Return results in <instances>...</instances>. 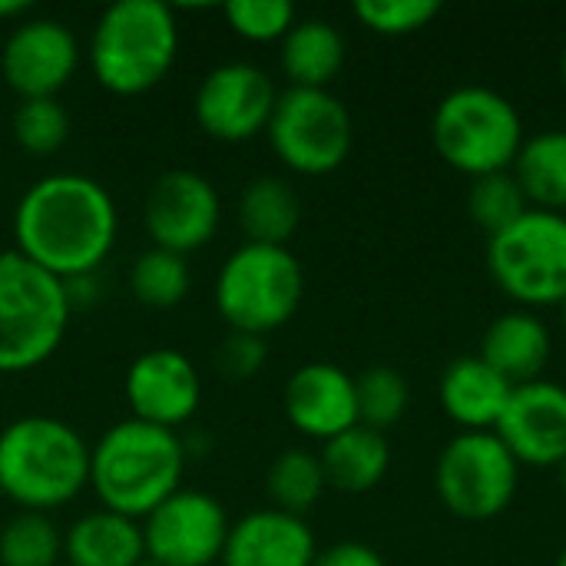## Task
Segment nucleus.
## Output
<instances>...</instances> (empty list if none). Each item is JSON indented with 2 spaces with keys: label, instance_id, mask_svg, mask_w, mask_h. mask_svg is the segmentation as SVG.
<instances>
[{
  "label": "nucleus",
  "instance_id": "f257e3e1",
  "mask_svg": "<svg viewBox=\"0 0 566 566\" xmlns=\"http://www.w3.org/2000/svg\"><path fill=\"white\" fill-rule=\"evenodd\" d=\"M119 212L103 182L50 172L27 186L13 209V252L60 282L93 275L113 252Z\"/></svg>",
  "mask_w": 566,
  "mask_h": 566
},
{
  "label": "nucleus",
  "instance_id": "f03ea898",
  "mask_svg": "<svg viewBox=\"0 0 566 566\" xmlns=\"http://www.w3.org/2000/svg\"><path fill=\"white\" fill-rule=\"evenodd\" d=\"M186 461L179 431L126 418L90 448V488L103 511L143 521L182 488Z\"/></svg>",
  "mask_w": 566,
  "mask_h": 566
},
{
  "label": "nucleus",
  "instance_id": "7ed1b4c3",
  "mask_svg": "<svg viewBox=\"0 0 566 566\" xmlns=\"http://www.w3.org/2000/svg\"><path fill=\"white\" fill-rule=\"evenodd\" d=\"M90 488V444L50 415H27L0 431V497L50 514Z\"/></svg>",
  "mask_w": 566,
  "mask_h": 566
},
{
  "label": "nucleus",
  "instance_id": "20e7f679",
  "mask_svg": "<svg viewBox=\"0 0 566 566\" xmlns=\"http://www.w3.org/2000/svg\"><path fill=\"white\" fill-rule=\"evenodd\" d=\"M179 53V20L163 0H116L90 33L93 80L113 96H143L159 86Z\"/></svg>",
  "mask_w": 566,
  "mask_h": 566
},
{
  "label": "nucleus",
  "instance_id": "39448f33",
  "mask_svg": "<svg viewBox=\"0 0 566 566\" xmlns=\"http://www.w3.org/2000/svg\"><path fill=\"white\" fill-rule=\"evenodd\" d=\"M70 315L73 305L56 275L13 249L0 252V375L33 371L50 361Z\"/></svg>",
  "mask_w": 566,
  "mask_h": 566
},
{
  "label": "nucleus",
  "instance_id": "423d86ee",
  "mask_svg": "<svg viewBox=\"0 0 566 566\" xmlns=\"http://www.w3.org/2000/svg\"><path fill=\"white\" fill-rule=\"evenodd\" d=\"M431 139L451 169L478 179L511 169L527 133L517 106L504 93L468 83L441 96L434 106Z\"/></svg>",
  "mask_w": 566,
  "mask_h": 566
},
{
  "label": "nucleus",
  "instance_id": "0eeeda50",
  "mask_svg": "<svg viewBox=\"0 0 566 566\" xmlns=\"http://www.w3.org/2000/svg\"><path fill=\"white\" fill-rule=\"evenodd\" d=\"M305 298V269L289 245L242 242L216 275V308L229 332L269 335L289 325Z\"/></svg>",
  "mask_w": 566,
  "mask_h": 566
},
{
  "label": "nucleus",
  "instance_id": "6e6552de",
  "mask_svg": "<svg viewBox=\"0 0 566 566\" xmlns=\"http://www.w3.org/2000/svg\"><path fill=\"white\" fill-rule=\"evenodd\" d=\"M488 269L497 289L521 308L566 298V216L527 209L514 226L488 239Z\"/></svg>",
  "mask_w": 566,
  "mask_h": 566
},
{
  "label": "nucleus",
  "instance_id": "1a4fd4ad",
  "mask_svg": "<svg viewBox=\"0 0 566 566\" xmlns=\"http://www.w3.org/2000/svg\"><path fill=\"white\" fill-rule=\"evenodd\" d=\"M521 488V464L494 431L454 434L434 461V491L461 521L501 517Z\"/></svg>",
  "mask_w": 566,
  "mask_h": 566
},
{
  "label": "nucleus",
  "instance_id": "9d476101",
  "mask_svg": "<svg viewBox=\"0 0 566 566\" xmlns=\"http://www.w3.org/2000/svg\"><path fill=\"white\" fill-rule=\"evenodd\" d=\"M265 136L272 153L292 172L328 176L345 166L355 143V123L348 106L332 90L289 86L279 93Z\"/></svg>",
  "mask_w": 566,
  "mask_h": 566
},
{
  "label": "nucleus",
  "instance_id": "9b49d317",
  "mask_svg": "<svg viewBox=\"0 0 566 566\" xmlns=\"http://www.w3.org/2000/svg\"><path fill=\"white\" fill-rule=\"evenodd\" d=\"M229 527L232 521L212 494L179 488L143 517L146 557L159 566H212L222 560Z\"/></svg>",
  "mask_w": 566,
  "mask_h": 566
},
{
  "label": "nucleus",
  "instance_id": "f8f14e48",
  "mask_svg": "<svg viewBox=\"0 0 566 566\" xmlns=\"http://www.w3.org/2000/svg\"><path fill=\"white\" fill-rule=\"evenodd\" d=\"M222 222L216 186L196 169H169L153 179L143 202V226L153 249L192 255L212 242Z\"/></svg>",
  "mask_w": 566,
  "mask_h": 566
},
{
  "label": "nucleus",
  "instance_id": "ddd939ff",
  "mask_svg": "<svg viewBox=\"0 0 566 566\" xmlns=\"http://www.w3.org/2000/svg\"><path fill=\"white\" fill-rule=\"evenodd\" d=\"M279 90L255 63H222L209 70L196 90L192 113L206 136L219 143H249L269 129Z\"/></svg>",
  "mask_w": 566,
  "mask_h": 566
},
{
  "label": "nucleus",
  "instance_id": "4468645a",
  "mask_svg": "<svg viewBox=\"0 0 566 566\" xmlns=\"http://www.w3.org/2000/svg\"><path fill=\"white\" fill-rule=\"evenodd\" d=\"M80 66L76 33L50 17L20 20L0 53V73L20 99H56Z\"/></svg>",
  "mask_w": 566,
  "mask_h": 566
},
{
  "label": "nucleus",
  "instance_id": "2eb2a0df",
  "mask_svg": "<svg viewBox=\"0 0 566 566\" xmlns=\"http://www.w3.org/2000/svg\"><path fill=\"white\" fill-rule=\"evenodd\" d=\"M123 391L136 421L179 431L199 411L202 378L182 352L149 348L126 368Z\"/></svg>",
  "mask_w": 566,
  "mask_h": 566
},
{
  "label": "nucleus",
  "instance_id": "dca6fc26",
  "mask_svg": "<svg viewBox=\"0 0 566 566\" xmlns=\"http://www.w3.org/2000/svg\"><path fill=\"white\" fill-rule=\"evenodd\" d=\"M524 468H560L566 461V388L537 378L517 385L494 428Z\"/></svg>",
  "mask_w": 566,
  "mask_h": 566
},
{
  "label": "nucleus",
  "instance_id": "f3484780",
  "mask_svg": "<svg viewBox=\"0 0 566 566\" xmlns=\"http://www.w3.org/2000/svg\"><path fill=\"white\" fill-rule=\"evenodd\" d=\"M289 424L312 438L332 441L358 424V391L355 378L332 361H308L292 371L282 391Z\"/></svg>",
  "mask_w": 566,
  "mask_h": 566
},
{
  "label": "nucleus",
  "instance_id": "a211bd4d",
  "mask_svg": "<svg viewBox=\"0 0 566 566\" xmlns=\"http://www.w3.org/2000/svg\"><path fill=\"white\" fill-rule=\"evenodd\" d=\"M318 554L305 517L262 507L229 527L222 566H312Z\"/></svg>",
  "mask_w": 566,
  "mask_h": 566
},
{
  "label": "nucleus",
  "instance_id": "6ab92c4d",
  "mask_svg": "<svg viewBox=\"0 0 566 566\" xmlns=\"http://www.w3.org/2000/svg\"><path fill=\"white\" fill-rule=\"evenodd\" d=\"M551 352H554V338L547 322L531 308H511L488 325L478 355L517 388L544 378Z\"/></svg>",
  "mask_w": 566,
  "mask_h": 566
},
{
  "label": "nucleus",
  "instance_id": "aec40b11",
  "mask_svg": "<svg viewBox=\"0 0 566 566\" xmlns=\"http://www.w3.org/2000/svg\"><path fill=\"white\" fill-rule=\"evenodd\" d=\"M514 385L494 371L481 355H464L454 358L438 385L444 415L461 424V431H494Z\"/></svg>",
  "mask_w": 566,
  "mask_h": 566
},
{
  "label": "nucleus",
  "instance_id": "412c9836",
  "mask_svg": "<svg viewBox=\"0 0 566 566\" xmlns=\"http://www.w3.org/2000/svg\"><path fill=\"white\" fill-rule=\"evenodd\" d=\"M63 560L70 566H136L146 560L143 524L113 511H90L63 534Z\"/></svg>",
  "mask_w": 566,
  "mask_h": 566
},
{
  "label": "nucleus",
  "instance_id": "4be33fe9",
  "mask_svg": "<svg viewBox=\"0 0 566 566\" xmlns=\"http://www.w3.org/2000/svg\"><path fill=\"white\" fill-rule=\"evenodd\" d=\"M279 63L292 86L328 90V83L345 66V36L332 20H295L279 43Z\"/></svg>",
  "mask_w": 566,
  "mask_h": 566
},
{
  "label": "nucleus",
  "instance_id": "5701e85b",
  "mask_svg": "<svg viewBox=\"0 0 566 566\" xmlns=\"http://www.w3.org/2000/svg\"><path fill=\"white\" fill-rule=\"evenodd\" d=\"M318 458H322L328 488L345 491V494H365L385 481L391 468V444L381 431L355 424L345 434L325 441Z\"/></svg>",
  "mask_w": 566,
  "mask_h": 566
},
{
  "label": "nucleus",
  "instance_id": "b1692460",
  "mask_svg": "<svg viewBox=\"0 0 566 566\" xmlns=\"http://www.w3.org/2000/svg\"><path fill=\"white\" fill-rule=\"evenodd\" d=\"M239 226L245 242L289 245L302 226V199L282 176H255L239 196Z\"/></svg>",
  "mask_w": 566,
  "mask_h": 566
},
{
  "label": "nucleus",
  "instance_id": "393cba45",
  "mask_svg": "<svg viewBox=\"0 0 566 566\" xmlns=\"http://www.w3.org/2000/svg\"><path fill=\"white\" fill-rule=\"evenodd\" d=\"M511 172L531 209L566 212V129H544L524 139Z\"/></svg>",
  "mask_w": 566,
  "mask_h": 566
},
{
  "label": "nucleus",
  "instance_id": "a878e982",
  "mask_svg": "<svg viewBox=\"0 0 566 566\" xmlns=\"http://www.w3.org/2000/svg\"><path fill=\"white\" fill-rule=\"evenodd\" d=\"M328 481H325V468L322 458L315 451L305 448H289L282 451L265 474V491L272 497L275 511L305 517L325 494Z\"/></svg>",
  "mask_w": 566,
  "mask_h": 566
},
{
  "label": "nucleus",
  "instance_id": "bb28decb",
  "mask_svg": "<svg viewBox=\"0 0 566 566\" xmlns=\"http://www.w3.org/2000/svg\"><path fill=\"white\" fill-rule=\"evenodd\" d=\"M63 534L50 514L20 511L0 531V566H60Z\"/></svg>",
  "mask_w": 566,
  "mask_h": 566
},
{
  "label": "nucleus",
  "instance_id": "cd10ccee",
  "mask_svg": "<svg viewBox=\"0 0 566 566\" xmlns=\"http://www.w3.org/2000/svg\"><path fill=\"white\" fill-rule=\"evenodd\" d=\"M189 282L186 255L166 249H146L129 272V289L146 308H176L189 295Z\"/></svg>",
  "mask_w": 566,
  "mask_h": 566
},
{
  "label": "nucleus",
  "instance_id": "c85d7f7f",
  "mask_svg": "<svg viewBox=\"0 0 566 566\" xmlns=\"http://www.w3.org/2000/svg\"><path fill=\"white\" fill-rule=\"evenodd\" d=\"M355 391H358V424L371 428V431H388L395 428L408 405H411V391L401 371H395L391 365H371L355 378Z\"/></svg>",
  "mask_w": 566,
  "mask_h": 566
},
{
  "label": "nucleus",
  "instance_id": "c756f323",
  "mask_svg": "<svg viewBox=\"0 0 566 566\" xmlns=\"http://www.w3.org/2000/svg\"><path fill=\"white\" fill-rule=\"evenodd\" d=\"M527 209H531V202H527V196H524V189L511 169L471 179L468 212L488 232V239L504 232L507 226H514Z\"/></svg>",
  "mask_w": 566,
  "mask_h": 566
},
{
  "label": "nucleus",
  "instance_id": "7c9ffc66",
  "mask_svg": "<svg viewBox=\"0 0 566 566\" xmlns=\"http://www.w3.org/2000/svg\"><path fill=\"white\" fill-rule=\"evenodd\" d=\"M13 139L30 156H53L70 139V113L60 99H20L13 113Z\"/></svg>",
  "mask_w": 566,
  "mask_h": 566
},
{
  "label": "nucleus",
  "instance_id": "2f4dec72",
  "mask_svg": "<svg viewBox=\"0 0 566 566\" xmlns=\"http://www.w3.org/2000/svg\"><path fill=\"white\" fill-rule=\"evenodd\" d=\"M222 13L229 30L249 43H282L295 23V7L289 0H229Z\"/></svg>",
  "mask_w": 566,
  "mask_h": 566
},
{
  "label": "nucleus",
  "instance_id": "473e14b6",
  "mask_svg": "<svg viewBox=\"0 0 566 566\" xmlns=\"http://www.w3.org/2000/svg\"><path fill=\"white\" fill-rule=\"evenodd\" d=\"M352 13L371 33L408 36L424 30L441 13V3L438 0H358Z\"/></svg>",
  "mask_w": 566,
  "mask_h": 566
},
{
  "label": "nucleus",
  "instance_id": "72a5a7b5",
  "mask_svg": "<svg viewBox=\"0 0 566 566\" xmlns=\"http://www.w3.org/2000/svg\"><path fill=\"white\" fill-rule=\"evenodd\" d=\"M269 361V345L262 335H245V332H229L226 342L219 345L216 365L222 371V378L229 381H249L262 371V365Z\"/></svg>",
  "mask_w": 566,
  "mask_h": 566
},
{
  "label": "nucleus",
  "instance_id": "f704fd0d",
  "mask_svg": "<svg viewBox=\"0 0 566 566\" xmlns=\"http://www.w3.org/2000/svg\"><path fill=\"white\" fill-rule=\"evenodd\" d=\"M312 566H385V557L361 541H342L318 551Z\"/></svg>",
  "mask_w": 566,
  "mask_h": 566
},
{
  "label": "nucleus",
  "instance_id": "c9c22d12",
  "mask_svg": "<svg viewBox=\"0 0 566 566\" xmlns=\"http://www.w3.org/2000/svg\"><path fill=\"white\" fill-rule=\"evenodd\" d=\"M30 13V0H0V20H20Z\"/></svg>",
  "mask_w": 566,
  "mask_h": 566
},
{
  "label": "nucleus",
  "instance_id": "e433bc0d",
  "mask_svg": "<svg viewBox=\"0 0 566 566\" xmlns=\"http://www.w3.org/2000/svg\"><path fill=\"white\" fill-rule=\"evenodd\" d=\"M560 76H564V86H566V46H564V56H560Z\"/></svg>",
  "mask_w": 566,
  "mask_h": 566
},
{
  "label": "nucleus",
  "instance_id": "4c0bfd02",
  "mask_svg": "<svg viewBox=\"0 0 566 566\" xmlns=\"http://www.w3.org/2000/svg\"><path fill=\"white\" fill-rule=\"evenodd\" d=\"M560 488H564V494H566V461L560 464Z\"/></svg>",
  "mask_w": 566,
  "mask_h": 566
},
{
  "label": "nucleus",
  "instance_id": "58836bf2",
  "mask_svg": "<svg viewBox=\"0 0 566 566\" xmlns=\"http://www.w3.org/2000/svg\"><path fill=\"white\" fill-rule=\"evenodd\" d=\"M557 566H566V547L560 551V557H557Z\"/></svg>",
  "mask_w": 566,
  "mask_h": 566
},
{
  "label": "nucleus",
  "instance_id": "ea45409f",
  "mask_svg": "<svg viewBox=\"0 0 566 566\" xmlns=\"http://www.w3.org/2000/svg\"><path fill=\"white\" fill-rule=\"evenodd\" d=\"M136 566H159V564H153V560L146 557V560H139V564H136Z\"/></svg>",
  "mask_w": 566,
  "mask_h": 566
},
{
  "label": "nucleus",
  "instance_id": "a19ab883",
  "mask_svg": "<svg viewBox=\"0 0 566 566\" xmlns=\"http://www.w3.org/2000/svg\"><path fill=\"white\" fill-rule=\"evenodd\" d=\"M560 312H564V328H566V298L560 302Z\"/></svg>",
  "mask_w": 566,
  "mask_h": 566
},
{
  "label": "nucleus",
  "instance_id": "79ce46f5",
  "mask_svg": "<svg viewBox=\"0 0 566 566\" xmlns=\"http://www.w3.org/2000/svg\"><path fill=\"white\" fill-rule=\"evenodd\" d=\"M60 566H70V564H60Z\"/></svg>",
  "mask_w": 566,
  "mask_h": 566
}]
</instances>
